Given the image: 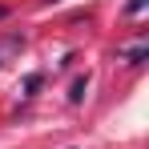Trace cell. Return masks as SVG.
I'll use <instances>...</instances> for the list:
<instances>
[{"mask_svg": "<svg viewBox=\"0 0 149 149\" xmlns=\"http://www.w3.org/2000/svg\"><path fill=\"white\" fill-rule=\"evenodd\" d=\"M145 4H149V0H129V4H125V12H129V16H137V12H145Z\"/></svg>", "mask_w": 149, "mask_h": 149, "instance_id": "3957f363", "label": "cell"}, {"mask_svg": "<svg viewBox=\"0 0 149 149\" xmlns=\"http://www.w3.org/2000/svg\"><path fill=\"white\" fill-rule=\"evenodd\" d=\"M4 16H8V8H4V4H0V20H4Z\"/></svg>", "mask_w": 149, "mask_h": 149, "instance_id": "277c9868", "label": "cell"}, {"mask_svg": "<svg viewBox=\"0 0 149 149\" xmlns=\"http://www.w3.org/2000/svg\"><path fill=\"white\" fill-rule=\"evenodd\" d=\"M121 56H125V61H129V65H141V61H145V56H149V49H145V45H137V49H125Z\"/></svg>", "mask_w": 149, "mask_h": 149, "instance_id": "7a4b0ae2", "label": "cell"}, {"mask_svg": "<svg viewBox=\"0 0 149 149\" xmlns=\"http://www.w3.org/2000/svg\"><path fill=\"white\" fill-rule=\"evenodd\" d=\"M85 89H89V77H77V81H73V93H69V101H73V105H81V101H85Z\"/></svg>", "mask_w": 149, "mask_h": 149, "instance_id": "6da1fadb", "label": "cell"}]
</instances>
